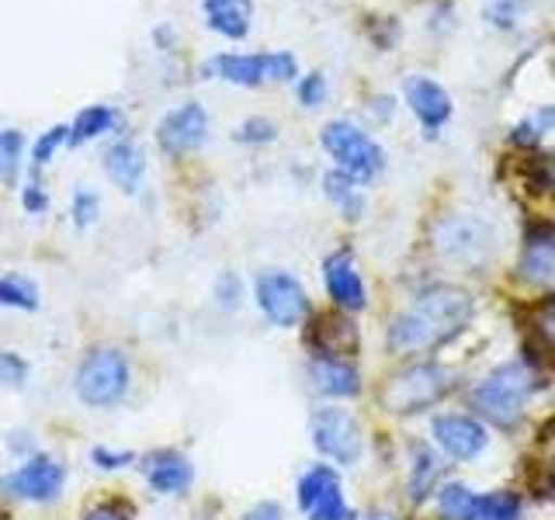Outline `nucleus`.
<instances>
[{"label": "nucleus", "instance_id": "37998d69", "mask_svg": "<svg viewBox=\"0 0 555 520\" xmlns=\"http://www.w3.org/2000/svg\"><path fill=\"white\" fill-rule=\"evenodd\" d=\"M548 178H552V181H555V153H552V156H548Z\"/></svg>", "mask_w": 555, "mask_h": 520}, {"label": "nucleus", "instance_id": "39448f33", "mask_svg": "<svg viewBox=\"0 0 555 520\" xmlns=\"http://www.w3.org/2000/svg\"><path fill=\"white\" fill-rule=\"evenodd\" d=\"M205 74L236 87H257L264 80H295L299 63L292 52H219L205 63Z\"/></svg>", "mask_w": 555, "mask_h": 520}, {"label": "nucleus", "instance_id": "b1692460", "mask_svg": "<svg viewBox=\"0 0 555 520\" xmlns=\"http://www.w3.org/2000/svg\"><path fill=\"white\" fill-rule=\"evenodd\" d=\"M334 490H340L337 468H330V465H312L309 472L299 479V490H295V493H299V507L309 514L326 493H334Z\"/></svg>", "mask_w": 555, "mask_h": 520}, {"label": "nucleus", "instance_id": "5701e85b", "mask_svg": "<svg viewBox=\"0 0 555 520\" xmlns=\"http://www.w3.org/2000/svg\"><path fill=\"white\" fill-rule=\"evenodd\" d=\"M115 121L118 115L108 108V104H91V108H83L77 118H74V126H69V143L80 146V143H91V139L104 135V132H112L115 129Z\"/></svg>", "mask_w": 555, "mask_h": 520}, {"label": "nucleus", "instance_id": "f8f14e48", "mask_svg": "<svg viewBox=\"0 0 555 520\" xmlns=\"http://www.w3.org/2000/svg\"><path fill=\"white\" fill-rule=\"evenodd\" d=\"M323 285L340 312H361L369 306V291H364L351 250H334L323 260Z\"/></svg>", "mask_w": 555, "mask_h": 520}, {"label": "nucleus", "instance_id": "9b49d317", "mask_svg": "<svg viewBox=\"0 0 555 520\" xmlns=\"http://www.w3.org/2000/svg\"><path fill=\"white\" fill-rule=\"evenodd\" d=\"M205 139H208V115L195 101H188V104H181V108L167 112L160 126H156V143H160V150L170 156L198 150Z\"/></svg>", "mask_w": 555, "mask_h": 520}, {"label": "nucleus", "instance_id": "c03bdc74", "mask_svg": "<svg viewBox=\"0 0 555 520\" xmlns=\"http://www.w3.org/2000/svg\"><path fill=\"white\" fill-rule=\"evenodd\" d=\"M372 520H382V517H372Z\"/></svg>", "mask_w": 555, "mask_h": 520}, {"label": "nucleus", "instance_id": "f3484780", "mask_svg": "<svg viewBox=\"0 0 555 520\" xmlns=\"http://www.w3.org/2000/svg\"><path fill=\"white\" fill-rule=\"evenodd\" d=\"M254 4L250 0H205V22L225 39H243L250 31Z\"/></svg>", "mask_w": 555, "mask_h": 520}, {"label": "nucleus", "instance_id": "9d476101", "mask_svg": "<svg viewBox=\"0 0 555 520\" xmlns=\"http://www.w3.org/2000/svg\"><path fill=\"white\" fill-rule=\"evenodd\" d=\"M430 438L438 444L448 458L455 461H473L479 458L486 444H490V430H486L476 416H465V413H444V416H434L430 424Z\"/></svg>", "mask_w": 555, "mask_h": 520}, {"label": "nucleus", "instance_id": "473e14b6", "mask_svg": "<svg viewBox=\"0 0 555 520\" xmlns=\"http://www.w3.org/2000/svg\"><path fill=\"white\" fill-rule=\"evenodd\" d=\"M295 94H299V101L306 104V108H317V104H323V98H326V77L323 74L302 77L299 87H295Z\"/></svg>", "mask_w": 555, "mask_h": 520}, {"label": "nucleus", "instance_id": "58836bf2", "mask_svg": "<svg viewBox=\"0 0 555 520\" xmlns=\"http://www.w3.org/2000/svg\"><path fill=\"white\" fill-rule=\"evenodd\" d=\"M236 299H240V282H236L233 274H222V277H219V302L233 309Z\"/></svg>", "mask_w": 555, "mask_h": 520}, {"label": "nucleus", "instance_id": "4468645a", "mask_svg": "<svg viewBox=\"0 0 555 520\" xmlns=\"http://www.w3.org/2000/svg\"><path fill=\"white\" fill-rule=\"evenodd\" d=\"M309 378H312V389L323 395H334V399H351L361 392V375L347 358L317 354L309 361Z\"/></svg>", "mask_w": 555, "mask_h": 520}, {"label": "nucleus", "instance_id": "4be33fe9", "mask_svg": "<svg viewBox=\"0 0 555 520\" xmlns=\"http://www.w3.org/2000/svg\"><path fill=\"white\" fill-rule=\"evenodd\" d=\"M479 496L465 482H444L438 490V514L441 520H476Z\"/></svg>", "mask_w": 555, "mask_h": 520}, {"label": "nucleus", "instance_id": "c9c22d12", "mask_svg": "<svg viewBox=\"0 0 555 520\" xmlns=\"http://www.w3.org/2000/svg\"><path fill=\"white\" fill-rule=\"evenodd\" d=\"M486 17H490L496 28H511L517 22V0H493V4L486 8Z\"/></svg>", "mask_w": 555, "mask_h": 520}, {"label": "nucleus", "instance_id": "6ab92c4d", "mask_svg": "<svg viewBox=\"0 0 555 520\" xmlns=\"http://www.w3.org/2000/svg\"><path fill=\"white\" fill-rule=\"evenodd\" d=\"M520 274L534 285H555V233L528 236L525 257H520Z\"/></svg>", "mask_w": 555, "mask_h": 520}, {"label": "nucleus", "instance_id": "dca6fc26", "mask_svg": "<svg viewBox=\"0 0 555 520\" xmlns=\"http://www.w3.org/2000/svg\"><path fill=\"white\" fill-rule=\"evenodd\" d=\"M143 468H146V482L164 496L188 493L191 482H195V468H191V461L178 455V451H156Z\"/></svg>", "mask_w": 555, "mask_h": 520}, {"label": "nucleus", "instance_id": "a211bd4d", "mask_svg": "<svg viewBox=\"0 0 555 520\" xmlns=\"http://www.w3.org/2000/svg\"><path fill=\"white\" fill-rule=\"evenodd\" d=\"M104 170H108V178L121 187V191H139V181H143V153H139L129 139H118L108 150H104Z\"/></svg>", "mask_w": 555, "mask_h": 520}, {"label": "nucleus", "instance_id": "aec40b11", "mask_svg": "<svg viewBox=\"0 0 555 520\" xmlns=\"http://www.w3.org/2000/svg\"><path fill=\"white\" fill-rule=\"evenodd\" d=\"M444 476V461L434 455V447L416 444L413 447V465H410V493L413 499H427L430 493H438V479Z\"/></svg>", "mask_w": 555, "mask_h": 520}, {"label": "nucleus", "instance_id": "e433bc0d", "mask_svg": "<svg viewBox=\"0 0 555 520\" xmlns=\"http://www.w3.org/2000/svg\"><path fill=\"white\" fill-rule=\"evenodd\" d=\"M94 465L101 468H121L132 461V451H108V447H94Z\"/></svg>", "mask_w": 555, "mask_h": 520}, {"label": "nucleus", "instance_id": "2f4dec72", "mask_svg": "<svg viewBox=\"0 0 555 520\" xmlns=\"http://www.w3.org/2000/svg\"><path fill=\"white\" fill-rule=\"evenodd\" d=\"M274 135H278V129H274V121H268V118H247L236 129L240 143H271Z\"/></svg>", "mask_w": 555, "mask_h": 520}, {"label": "nucleus", "instance_id": "f03ea898", "mask_svg": "<svg viewBox=\"0 0 555 520\" xmlns=\"http://www.w3.org/2000/svg\"><path fill=\"white\" fill-rule=\"evenodd\" d=\"M534 389H538V381L528 364L507 361L476 381L473 392H468V406L493 427H514L520 420V413H525L528 399L534 395Z\"/></svg>", "mask_w": 555, "mask_h": 520}, {"label": "nucleus", "instance_id": "20e7f679", "mask_svg": "<svg viewBox=\"0 0 555 520\" xmlns=\"http://www.w3.org/2000/svg\"><path fill=\"white\" fill-rule=\"evenodd\" d=\"M320 143L337 160V170H344L347 178H354L358 184L375 181L382 167H386V153H382V146L369 132L351 126V121H330V126H323Z\"/></svg>", "mask_w": 555, "mask_h": 520}, {"label": "nucleus", "instance_id": "cd10ccee", "mask_svg": "<svg viewBox=\"0 0 555 520\" xmlns=\"http://www.w3.org/2000/svg\"><path fill=\"white\" fill-rule=\"evenodd\" d=\"M69 143V126H52L49 132H42L39 139H35L31 146V178H39L42 167L56 156V150H63Z\"/></svg>", "mask_w": 555, "mask_h": 520}, {"label": "nucleus", "instance_id": "7c9ffc66", "mask_svg": "<svg viewBox=\"0 0 555 520\" xmlns=\"http://www.w3.org/2000/svg\"><path fill=\"white\" fill-rule=\"evenodd\" d=\"M25 378H28V364L17 354H11V351H0V386L22 389Z\"/></svg>", "mask_w": 555, "mask_h": 520}, {"label": "nucleus", "instance_id": "a19ab883", "mask_svg": "<svg viewBox=\"0 0 555 520\" xmlns=\"http://www.w3.org/2000/svg\"><path fill=\"white\" fill-rule=\"evenodd\" d=\"M247 520H282V510H278V503H260L247 514Z\"/></svg>", "mask_w": 555, "mask_h": 520}, {"label": "nucleus", "instance_id": "c756f323", "mask_svg": "<svg viewBox=\"0 0 555 520\" xmlns=\"http://www.w3.org/2000/svg\"><path fill=\"white\" fill-rule=\"evenodd\" d=\"M309 520H354V510L347 507V499H344V493L340 490H334V493H326L317 507H312L309 514H306Z\"/></svg>", "mask_w": 555, "mask_h": 520}, {"label": "nucleus", "instance_id": "ea45409f", "mask_svg": "<svg viewBox=\"0 0 555 520\" xmlns=\"http://www.w3.org/2000/svg\"><path fill=\"white\" fill-rule=\"evenodd\" d=\"M534 329H538V337H542V343L548 347V351H555V312H542Z\"/></svg>", "mask_w": 555, "mask_h": 520}, {"label": "nucleus", "instance_id": "ddd939ff", "mask_svg": "<svg viewBox=\"0 0 555 520\" xmlns=\"http://www.w3.org/2000/svg\"><path fill=\"white\" fill-rule=\"evenodd\" d=\"M403 94H406L410 112L421 118L424 132L438 135V129L451 118V98H448L444 87L438 80H430V77H410L406 87H403Z\"/></svg>", "mask_w": 555, "mask_h": 520}, {"label": "nucleus", "instance_id": "c85d7f7f", "mask_svg": "<svg viewBox=\"0 0 555 520\" xmlns=\"http://www.w3.org/2000/svg\"><path fill=\"white\" fill-rule=\"evenodd\" d=\"M555 129V104H548L545 112H538L531 115L528 121H520V126L511 132V139L517 146H534V143H542V135Z\"/></svg>", "mask_w": 555, "mask_h": 520}, {"label": "nucleus", "instance_id": "72a5a7b5", "mask_svg": "<svg viewBox=\"0 0 555 520\" xmlns=\"http://www.w3.org/2000/svg\"><path fill=\"white\" fill-rule=\"evenodd\" d=\"M69 212H74L77 225H91L98 219V195H94V191L80 187L77 195H74V208H69Z\"/></svg>", "mask_w": 555, "mask_h": 520}, {"label": "nucleus", "instance_id": "7ed1b4c3", "mask_svg": "<svg viewBox=\"0 0 555 520\" xmlns=\"http://www.w3.org/2000/svg\"><path fill=\"white\" fill-rule=\"evenodd\" d=\"M455 372L448 364H410V368L396 372L378 392V403L396 416H413L430 406H438L441 399L455 389Z\"/></svg>", "mask_w": 555, "mask_h": 520}, {"label": "nucleus", "instance_id": "0eeeda50", "mask_svg": "<svg viewBox=\"0 0 555 520\" xmlns=\"http://www.w3.org/2000/svg\"><path fill=\"white\" fill-rule=\"evenodd\" d=\"M309 433H312V447L337 465H354L364 451L358 416L340 410V406H323V410L312 413Z\"/></svg>", "mask_w": 555, "mask_h": 520}, {"label": "nucleus", "instance_id": "423d86ee", "mask_svg": "<svg viewBox=\"0 0 555 520\" xmlns=\"http://www.w3.org/2000/svg\"><path fill=\"white\" fill-rule=\"evenodd\" d=\"M129 389V361L115 347H98L77 372V395L87 406H115Z\"/></svg>", "mask_w": 555, "mask_h": 520}, {"label": "nucleus", "instance_id": "412c9836", "mask_svg": "<svg viewBox=\"0 0 555 520\" xmlns=\"http://www.w3.org/2000/svg\"><path fill=\"white\" fill-rule=\"evenodd\" d=\"M323 191H326V198L334 202L347 219H361L364 195H361V187H358L354 178H347L344 170H330L326 178H323Z\"/></svg>", "mask_w": 555, "mask_h": 520}, {"label": "nucleus", "instance_id": "4c0bfd02", "mask_svg": "<svg viewBox=\"0 0 555 520\" xmlns=\"http://www.w3.org/2000/svg\"><path fill=\"white\" fill-rule=\"evenodd\" d=\"M22 202H25L28 212H46L49 198H46V187L39 184V178H31V184L25 187V195H22Z\"/></svg>", "mask_w": 555, "mask_h": 520}, {"label": "nucleus", "instance_id": "2eb2a0df", "mask_svg": "<svg viewBox=\"0 0 555 520\" xmlns=\"http://www.w3.org/2000/svg\"><path fill=\"white\" fill-rule=\"evenodd\" d=\"M309 343L323 358H347L358 351V326L351 323V312H326L317 320L309 334Z\"/></svg>", "mask_w": 555, "mask_h": 520}, {"label": "nucleus", "instance_id": "79ce46f5", "mask_svg": "<svg viewBox=\"0 0 555 520\" xmlns=\"http://www.w3.org/2000/svg\"><path fill=\"white\" fill-rule=\"evenodd\" d=\"M548 476H552V482H555V447H552V455H548Z\"/></svg>", "mask_w": 555, "mask_h": 520}, {"label": "nucleus", "instance_id": "f257e3e1", "mask_svg": "<svg viewBox=\"0 0 555 520\" xmlns=\"http://www.w3.org/2000/svg\"><path fill=\"white\" fill-rule=\"evenodd\" d=\"M476 302L459 285H430L416 295V302L399 312L389 326V351L396 358L427 354L459 337L465 323L473 320Z\"/></svg>", "mask_w": 555, "mask_h": 520}, {"label": "nucleus", "instance_id": "a878e982", "mask_svg": "<svg viewBox=\"0 0 555 520\" xmlns=\"http://www.w3.org/2000/svg\"><path fill=\"white\" fill-rule=\"evenodd\" d=\"M22 150H25V135L17 129L0 132V181L8 187L17 184V173H22Z\"/></svg>", "mask_w": 555, "mask_h": 520}, {"label": "nucleus", "instance_id": "6e6552de", "mask_svg": "<svg viewBox=\"0 0 555 520\" xmlns=\"http://www.w3.org/2000/svg\"><path fill=\"white\" fill-rule=\"evenodd\" d=\"M257 306L268 316V323L282 326V329L302 323L309 316L306 288L285 271H268L257 277Z\"/></svg>", "mask_w": 555, "mask_h": 520}, {"label": "nucleus", "instance_id": "393cba45", "mask_svg": "<svg viewBox=\"0 0 555 520\" xmlns=\"http://www.w3.org/2000/svg\"><path fill=\"white\" fill-rule=\"evenodd\" d=\"M0 306L8 309H35L39 306V288H35L25 274H8L0 277Z\"/></svg>", "mask_w": 555, "mask_h": 520}, {"label": "nucleus", "instance_id": "bb28decb", "mask_svg": "<svg viewBox=\"0 0 555 520\" xmlns=\"http://www.w3.org/2000/svg\"><path fill=\"white\" fill-rule=\"evenodd\" d=\"M476 520H520V496L507 490L479 496Z\"/></svg>", "mask_w": 555, "mask_h": 520}, {"label": "nucleus", "instance_id": "f704fd0d", "mask_svg": "<svg viewBox=\"0 0 555 520\" xmlns=\"http://www.w3.org/2000/svg\"><path fill=\"white\" fill-rule=\"evenodd\" d=\"M83 520H132V510L126 507V503H98V507H91L83 514Z\"/></svg>", "mask_w": 555, "mask_h": 520}, {"label": "nucleus", "instance_id": "1a4fd4ad", "mask_svg": "<svg viewBox=\"0 0 555 520\" xmlns=\"http://www.w3.org/2000/svg\"><path fill=\"white\" fill-rule=\"evenodd\" d=\"M63 482H66V472L56 458L35 455L22 468H14L11 476L0 479V493L14 499H28V503H49V499H56Z\"/></svg>", "mask_w": 555, "mask_h": 520}]
</instances>
